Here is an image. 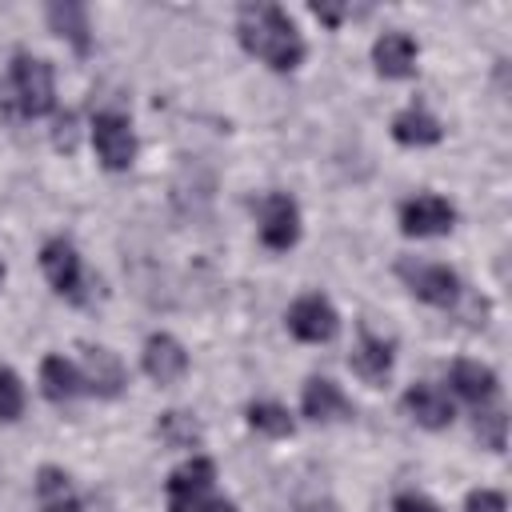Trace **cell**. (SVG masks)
<instances>
[{"mask_svg": "<svg viewBox=\"0 0 512 512\" xmlns=\"http://www.w3.org/2000/svg\"><path fill=\"white\" fill-rule=\"evenodd\" d=\"M80 380H84V392H92V396H104V400L108 396H120V388H124V364H120V356L112 348L88 344L84 348Z\"/></svg>", "mask_w": 512, "mask_h": 512, "instance_id": "cell-10", "label": "cell"}, {"mask_svg": "<svg viewBox=\"0 0 512 512\" xmlns=\"http://www.w3.org/2000/svg\"><path fill=\"white\" fill-rule=\"evenodd\" d=\"M248 424H252L256 432H264V436H292V416H288V408H280V404H272V400L248 404Z\"/></svg>", "mask_w": 512, "mask_h": 512, "instance_id": "cell-22", "label": "cell"}, {"mask_svg": "<svg viewBox=\"0 0 512 512\" xmlns=\"http://www.w3.org/2000/svg\"><path fill=\"white\" fill-rule=\"evenodd\" d=\"M448 380H452L456 396H464V400L476 404V408H484V404L496 400V392H500L496 372H492L488 364H480V360H456L452 372H448Z\"/></svg>", "mask_w": 512, "mask_h": 512, "instance_id": "cell-15", "label": "cell"}, {"mask_svg": "<svg viewBox=\"0 0 512 512\" xmlns=\"http://www.w3.org/2000/svg\"><path fill=\"white\" fill-rule=\"evenodd\" d=\"M464 512H508V504H504L500 492H492V488H476V492H468Z\"/></svg>", "mask_w": 512, "mask_h": 512, "instance_id": "cell-25", "label": "cell"}, {"mask_svg": "<svg viewBox=\"0 0 512 512\" xmlns=\"http://www.w3.org/2000/svg\"><path fill=\"white\" fill-rule=\"evenodd\" d=\"M440 136H444L440 120L420 104H408L404 112L392 116V140L404 148H428V144H440Z\"/></svg>", "mask_w": 512, "mask_h": 512, "instance_id": "cell-16", "label": "cell"}, {"mask_svg": "<svg viewBox=\"0 0 512 512\" xmlns=\"http://www.w3.org/2000/svg\"><path fill=\"white\" fill-rule=\"evenodd\" d=\"M0 280H4V264H0Z\"/></svg>", "mask_w": 512, "mask_h": 512, "instance_id": "cell-29", "label": "cell"}, {"mask_svg": "<svg viewBox=\"0 0 512 512\" xmlns=\"http://www.w3.org/2000/svg\"><path fill=\"white\" fill-rule=\"evenodd\" d=\"M284 320H288V332L296 340H304V344H328L340 332V316H336V308L320 292H308V296L292 300Z\"/></svg>", "mask_w": 512, "mask_h": 512, "instance_id": "cell-7", "label": "cell"}, {"mask_svg": "<svg viewBox=\"0 0 512 512\" xmlns=\"http://www.w3.org/2000/svg\"><path fill=\"white\" fill-rule=\"evenodd\" d=\"M236 40L248 56L264 60L276 72H292L304 60V40L292 16L276 4H244L236 16Z\"/></svg>", "mask_w": 512, "mask_h": 512, "instance_id": "cell-1", "label": "cell"}, {"mask_svg": "<svg viewBox=\"0 0 512 512\" xmlns=\"http://www.w3.org/2000/svg\"><path fill=\"white\" fill-rule=\"evenodd\" d=\"M404 408L412 412V420H416L420 428H432V432H436V428H448L452 416H456L448 392H440L436 384H412V388L404 392Z\"/></svg>", "mask_w": 512, "mask_h": 512, "instance_id": "cell-14", "label": "cell"}, {"mask_svg": "<svg viewBox=\"0 0 512 512\" xmlns=\"http://www.w3.org/2000/svg\"><path fill=\"white\" fill-rule=\"evenodd\" d=\"M476 436L488 452H504L508 440V416L504 408H476Z\"/></svg>", "mask_w": 512, "mask_h": 512, "instance_id": "cell-23", "label": "cell"}, {"mask_svg": "<svg viewBox=\"0 0 512 512\" xmlns=\"http://www.w3.org/2000/svg\"><path fill=\"white\" fill-rule=\"evenodd\" d=\"M312 12H316V20H324L328 28H336V24L348 16V8H328V4H312Z\"/></svg>", "mask_w": 512, "mask_h": 512, "instance_id": "cell-27", "label": "cell"}, {"mask_svg": "<svg viewBox=\"0 0 512 512\" xmlns=\"http://www.w3.org/2000/svg\"><path fill=\"white\" fill-rule=\"evenodd\" d=\"M40 388H44V396L52 404H68V400H76L84 392V380H80V368L72 360L44 356V364H40Z\"/></svg>", "mask_w": 512, "mask_h": 512, "instance_id": "cell-18", "label": "cell"}, {"mask_svg": "<svg viewBox=\"0 0 512 512\" xmlns=\"http://www.w3.org/2000/svg\"><path fill=\"white\" fill-rule=\"evenodd\" d=\"M36 504H40V512H76L80 508L76 488H72V480H68L64 468L44 464L36 472Z\"/></svg>", "mask_w": 512, "mask_h": 512, "instance_id": "cell-19", "label": "cell"}, {"mask_svg": "<svg viewBox=\"0 0 512 512\" xmlns=\"http://www.w3.org/2000/svg\"><path fill=\"white\" fill-rule=\"evenodd\" d=\"M56 148H72V116H64L56 124Z\"/></svg>", "mask_w": 512, "mask_h": 512, "instance_id": "cell-28", "label": "cell"}, {"mask_svg": "<svg viewBox=\"0 0 512 512\" xmlns=\"http://www.w3.org/2000/svg\"><path fill=\"white\" fill-rule=\"evenodd\" d=\"M452 224H456V208L444 196L424 192V196H412L400 204V232L404 236H416V240L420 236H448Z\"/></svg>", "mask_w": 512, "mask_h": 512, "instance_id": "cell-8", "label": "cell"}, {"mask_svg": "<svg viewBox=\"0 0 512 512\" xmlns=\"http://www.w3.org/2000/svg\"><path fill=\"white\" fill-rule=\"evenodd\" d=\"M24 412V384L12 368H0V420H20Z\"/></svg>", "mask_w": 512, "mask_h": 512, "instance_id": "cell-24", "label": "cell"}, {"mask_svg": "<svg viewBox=\"0 0 512 512\" xmlns=\"http://www.w3.org/2000/svg\"><path fill=\"white\" fill-rule=\"evenodd\" d=\"M8 88H12V104L20 116H48L56 108V84H52V64L32 56V52H16L12 68H8Z\"/></svg>", "mask_w": 512, "mask_h": 512, "instance_id": "cell-3", "label": "cell"}, {"mask_svg": "<svg viewBox=\"0 0 512 512\" xmlns=\"http://www.w3.org/2000/svg\"><path fill=\"white\" fill-rule=\"evenodd\" d=\"M216 464L208 456H188L180 468H172L164 492L168 512H236L232 500L216 496Z\"/></svg>", "mask_w": 512, "mask_h": 512, "instance_id": "cell-2", "label": "cell"}, {"mask_svg": "<svg viewBox=\"0 0 512 512\" xmlns=\"http://www.w3.org/2000/svg\"><path fill=\"white\" fill-rule=\"evenodd\" d=\"M140 364H144L148 380H156L160 388H168V384H176V380L188 372V352H184V344H180L176 336L156 332V336L144 340V356H140Z\"/></svg>", "mask_w": 512, "mask_h": 512, "instance_id": "cell-9", "label": "cell"}, {"mask_svg": "<svg viewBox=\"0 0 512 512\" xmlns=\"http://www.w3.org/2000/svg\"><path fill=\"white\" fill-rule=\"evenodd\" d=\"M156 432H160V440L168 448H200V440H204V428L196 424V416L176 412V408L156 420Z\"/></svg>", "mask_w": 512, "mask_h": 512, "instance_id": "cell-21", "label": "cell"}, {"mask_svg": "<svg viewBox=\"0 0 512 512\" xmlns=\"http://www.w3.org/2000/svg\"><path fill=\"white\" fill-rule=\"evenodd\" d=\"M260 216V240L272 252H288L300 240V208L288 192H264L256 204Z\"/></svg>", "mask_w": 512, "mask_h": 512, "instance_id": "cell-6", "label": "cell"}, {"mask_svg": "<svg viewBox=\"0 0 512 512\" xmlns=\"http://www.w3.org/2000/svg\"><path fill=\"white\" fill-rule=\"evenodd\" d=\"M48 24L52 32L68 36L76 52H88L92 48V28H88V8L84 4H48Z\"/></svg>", "mask_w": 512, "mask_h": 512, "instance_id": "cell-20", "label": "cell"}, {"mask_svg": "<svg viewBox=\"0 0 512 512\" xmlns=\"http://www.w3.org/2000/svg\"><path fill=\"white\" fill-rule=\"evenodd\" d=\"M416 40L408 32H384L376 44H372V64L384 80H408L416 72Z\"/></svg>", "mask_w": 512, "mask_h": 512, "instance_id": "cell-11", "label": "cell"}, {"mask_svg": "<svg viewBox=\"0 0 512 512\" xmlns=\"http://www.w3.org/2000/svg\"><path fill=\"white\" fill-rule=\"evenodd\" d=\"M92 148L108 172H124L136 160V132L128 116L120 112H96L92 116Z\"/></svg>", "mask_w": 512, "mask_h": 512, "instance_id": "cell-5", "label": "cell"}, {"mask_svg": "<svg viewBox=\"0 0 512 512\" xmlns=\"http://www.w3.org/2000/svg\"><path fill=\"white\" fill-rule=\"evenodd\" d=\"M304 416L316 420V424H328V420H352V400L340 392L336 380L328 376H312L304 384V400H300Z\"/></svg>", "mask_w": 512, "mask_h": 512, "instance_id": "cell-13", "label": "cell"}, {"mask_svg": "<svg viewBox=\"0 0 512 512\" xmlns=\"http://www.w3.org/2000/svg\"><path fill=\"white\" fill-rule=\"evenodd\" d=\"M392 512H440V508L428 496H420V492H400L392 500Z\"/></svg>", "mask_w": 512, "mask_h": 512, "instance_id": "cell-26", "label": "cell"}, {"mask_svg": "<svg viewBox=\"0 0 512 512\" xmlns=\"http://www.w3.org/2000/svg\"><path fill=\"white\" fill-rule=\"evenodd\" d=\"M40 268L48 276V284L68 296V300H80V256L68 240H48L40 248Z\"/></svg>", "mask_w": 512, "mask_h": 512, "instance_id": "cell-12", "label": "cell"}, {"mask_svg": "<svg viewBox=\"0 0 512 512\" xmlns=\"http://www.w3.org/2000/svg\"><path fill=\"white\" fill-rule=\"evenodd\" d=\"M348 364H352V372H356L360 380L384 384L388 372H392V348H388L380 336H372V332L364 328L360 340H356V348H352V356H348Z\"/></svg>", "mask_w": 512, "mask_h": 512, "instance_id": "cell-17", "label": "cell"}, {"mask_svg": "<svg viewBox=\"0 0 512 512\" xmlns=\"http://www.w3.org/2000/svg\"><path fill=\"white\" fill-rule=\"evenodd\" d=\"M396 276L408 284V292L432 308H452L460 300V276L448 264H432V260H412L404 256L396 264Z\"/></svg>", "mask_w": 512, "mask_h": 512, "instance_id": "cell-4", "label": "cell"}]
</instances>
